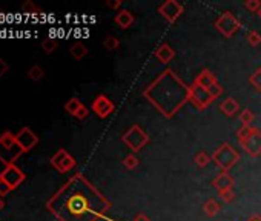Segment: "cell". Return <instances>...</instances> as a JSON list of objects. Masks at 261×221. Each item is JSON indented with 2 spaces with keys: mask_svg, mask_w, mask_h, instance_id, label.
<instances>
[{
  "mask_svg": "<svg viewBox=\"0 0 261 221\" xmlns=\"http://www.w3.org/2000/svg\"><path fill=\"white\" fill-rule=\"evenodd\" d=\"M82 177L77 175L66 183L46 204L51 213L60 221H91L88 215L92 212L89 198L83 192Z\"/></svg>",
  "mask_w": 261,
  "mask_h": 221,
  "instance_id": "1",
  "label": "cell"
},
{
  "mask_svg": "<svg viewBox=\"0 0 261 221\" xmlns=\"http://www.w3.org/2000/svg\"><path fill=\"white\" fill-rule=\"evenodd\" d=\"M22 154H23V151L17 145L14 134L7 131L0 135V161L5 164V168L16 164V161L19 160V157Z\"/></svg>",
  "mask_w": 261,
  "mask_h": 221,
  "instance_id": "2",
  "label": "cell"
},
{
  "mask_svg": "<svg viewBox=\"0 0 261 221\" xmlns=\"http://www.w3.org/2000/svg\"><path fill=\"white\" fill-rule=\"evenodd\" d=\"M212 160L215 161L218 168L223 169V172H227L230 168H233L240 161V154L229 143H223L212 155Z\"/></svg>",
  "mask_w": 261,
  "mask_h": 221,
  "instance_id": "3",
  "label": "cell"
},
{
  "mask_svg": "<svg viewBox=\"0 0 261 221\" xmlns=\"http://www.w3.org/2000/svg\"><path fill=\"white\" fill-rule=\"evenodd\" d=\"M121 140L129 149H133L134 152H139L149 142V137L146 135V132L140 126L136 125L121 137Z\"/></svg>",
  "mask_w": 261,
  "mask_h": 221,
  "instance_id": "4",
  "label": "cell"
},
{
  "mask_svg": "<svg viewBox=\"0 0 261 221\" xmlns=\"http://www.w3.org/2000/svg\"><path fill=\"white\" fill-rule=\"evenodd\" d=\"M25 178H27L25 172L20 168H17L16 164L7 166L2 172H0V180L5 181L11 187V190L19 187L25 181Z\"/></svg>",
  "mask_w": 261,
  "mask_h": 221,
  "instance_id": "5",
  "label": "cell"
},
{
  "mask_svg": "<svg viewBox=\"0 0 261 221\" xmlns=\"http://www.w3.org/2000/svg\"><path fill=\"white\" fill-rule=\"evenodd\" d=\"M51 166L60 172V174H65V172H69L71 169L75 168V160L72 155H69L65 149H59L53 158H51Z\"/></svg>",
  "mask_w": 261,
  "mask_h": 221,
  "instance_id": "6",
  "label": "cell"
},
{
  "mask_svg": "<svg viewBox=\"0 0 261 221\" xmlns=\"http://www.w3.org/2000/svg\"><path fill=\"white\" fill-rule=\"evenodd\" d=\"M215 28L224 36V37H232L238 30H240V23L238 20L230 14V13H224L223 16L218 17V20L215 22Z\"/></svg>",
  "mask_w": 261,
  "mask_h": 221,
  "instance_id": "7",
  "label": "cell"
},
{
  "mask_svg": "<svg viewBox=\"0 0 261 221\" xmlns=\"http://www.w3.org/2000/svg\"><path fill=\"white\" fill-rule=\"evenodd\" d=\"M16 142L23 152H28L39 145V137L30 128H23L19 131V134H16Z\"/></svg>",
  "mask_w": 261,
  "mask_h": 221,
  "instance_id": "8",
  "label": "cell"
},
{
  "mask_svg": "<svg viewBox=\"0 0 261 221\" xmlns=\"http://www.w3.org/2000/svg\"><path fill=\"white\" fill-rule=\"evenodd\" d=\"M241 146L250 157H258L261 154V132L252 128L250 135L241 143Z\"/></svg>",
  "mask_w": 261,
  "mask_h": 221,
  "instance_id": "9",
  "label": "cell"
},
{
  "mask_svg": "<svg viewBox=\"0 0 261 221\" xmlns=\"http://www.w3.org/2000/svg\"><path fill=\"white\" fill-rule=\"evenodd\" d=\"M159 13L171 23H174L181 14H183V7L175 2V0H168V2H165L163 5L159 7Z\"/></svg>",
  "mask_w": 261,
  "mask_h": 221,
  "instance_id": "10",
  "label": "cell"
},
{
  "mask_svg": "<svg viewBox=\"0 0 261 221\" xmlns=\"http://www.w3.org/2000/svg\"><path fill=\"white\" fill-rule=\"evenodd\" d=\"M189 100L198 107V109H204L211 101H212V97L209 95L207 89L201 88V86H197L194 85L191 89H189Z\"/></svg>",
  "mask_w": 261,
  "mask_h": 221,
  "instance_id": "11",
  "label": "cell"
},
{
  "mask_svg": "<svg viewBox=\"0 0 261 221\" xmlns=\"http://www.w3.org/2000/svg\"><path fill=\"white\" fill-rule=\"evenodd\" d=\"M92 110L100 119H106L114 113V103L106 95H97L92 101Z\"/></svg>",
  "mask_w": 261,
  "mask_h": 221,
  "instance_id": "12",
  "label": "cell"
},
{
  "mask_svg": "<svg viewBox=\"0 0 261 221\" xmlns=\"http://www.w3.org/2000/svg\"><path fill=\"white\" fill-rule=\"evenodd\" d=\"M212 184H214V187H215L218 192L229 190V189H233V178H232L227 172H221L218 177L214 178Z\"/></svg>",
  "mask_w": 261,
  "mask_h": 221,
  "instance_id": "13",
  "label": "cell"
},
{
  "mask_svg": "<svg viewBox=\"0 0 261 221\" xmlns=\"http://www.w3.org/2000/svg\"><path fill=\"white\" fill-rule=\"evenodd\" d=\"M220 110H221V113H223L224 116H227V117H233V116L238 114L240 104H238V101H237L235 98L227 97V98L220 104Z\"/></svg>",
  "mask_w": 261,
  "mask_h": 221,
  "instance_id": "14",
  "label": "cell"
},
{
  "mask_svg": "<svg viewBox=\"0 0 261 221\" xmlns=\"http://www.w3.org/2000/svg\"><path fill=\"white\" fill-rule=\"evenodd\" d=\"M115 23H117L120 28L127 30L130 25L134 23V16H133V13L127 11V10H121V11L115 16Z\"/></svg>",
  "mask_w": 261,
  "mask_h": 221,
  "instance_id": "15",
  "label": "cell"
},
{
  "mask_svg": "<svg viewBox=\"0 0 261 221\" xmlns=\"http://www.w3.org/2000/svg\"><path fill=\"white\" fill-rule=\"evenodd\" d=\"M155 57H157L162 63H169V62L175 57V51H174L168 43H165V45L159 46V49L155 51Z\"/></svg>",
  "mask_w": 261,
  "mask_h": 221,
  "instance_id": "16",
  "label": "cell"
},
{
  "mask_svg": "<svg viewBox=\"0 0 261 221\" xmlns=\"http://www.w3.org/2000/svg\"><path fill=\"white\" fill-rule=\"evenodd\" d=\"M217 83V78H215V75L211 72V71H203L198 77H197V80H195V85L197 86H201V88H204V89H209L212 85H215Z\"/></svg>",
  "mask_w": 261,
  "mask_h": 221,
  "instance_id": "17",
  "label": "cell"
},
{
  "mask_svg": "<svg viewBox=\"0 0 261 221\" xmlns=\"http://www.w3.org/2000/svg\"><path fill=\"white\" fill-rule=\"evenodd\" d=\"M69 52H71V56H72L75 60H82V59L88 54V48H86L82 42H77V43H74V45L71 46Z\"/></svg>",
  "mask_w": 261,
  "mask_h": 221,
  "instance_id": "18",
  "label": "cell"
},
{
  "mask_svg": "<svg viewBox=\"0 0 261 221\" xmlns=\"http://www.w3.org/2000/svg\"><path fill=\"white\" fill-rule=\"evenodd\" d=\"M83 104H82V101L79 100V98H75V97H72V98H69L66 103H65V110L68 114H71V116H74L75 117V114L79 113V109L82 107Z\"/></svg>",
  "mask_w": 261,
  "mask_h": 221,
  "instance_id": "19",
  "label": "cell"
},
{
  "mask_svg": "<svg viewBox=\"0 0 261 221\" xmlns=\"http://www.w3.org/2000/svg\"><path fill=\"white\" fill-rule=\"evenodd\" d=\"M203 210H204V213H206L207 216H215V215L220 212V204H218L214 198H211V200H207V201L204 203Z\"/></svg>",
  "mask_w": 261,
  "mask_h": 221,
  "instance_id": "20",
  "label": "cell"
},
{
  "mask_svg": "<svg viewBox=\"0 0 261 221\" xmlns=\"http://www.w3.org/2000/svg\"><path fill=\"white\" fill-rule=\"evenodd\" d=\"M27 77H28L30 80H33V81H40V80L45 77V71H43L39 65H34L33 68L28 69Z\"/></svg>",
  "mask_w": 261,
  "mask_h": 221,
  "instance_id": "21",
  "label": "cell"
},
{
  "mask_svg": "<svg viewBox=\"0 0 261 221\" xmlns=\"http://www.w3.org/2000/svg\"><path fill=\"white\" fill-rule=\"evenodd\" d=\"M238 120L243 123V126H250L253 123V120H255V114L252 113L250 109H244V110H241V113H240Z\"/></svg>",
  "mask_w": 261,
  "mask_h": 221,
  "instance_id": "22",
  "label": "cell"
},
{
  "mask_svg": "<svg viewBox=\"0 0 261 221\" xmlns=\"http://www.w3.org/2000/svg\"><path fill=\"white\" fill-rule=\"evenodd\" d=\"M139 164H140V160H139V157L134 155V154L126 155L124 160H123V166H124L126 169H129V171H134Z\"/></svg>",
  "mask_w": 261,
  "mask_h": 221,
  "instance_id": "23",
  "label": "cell"
},
{
  "mask_svg": "<svg viewBox=\"0 0 261 221\" xmlns=\"http://www.w3.org/2000/svg\"><path fill=\"white\" fill-rule=\"evenodd\" d=\"M57 40L56 39H53V37H49V39H45L43 42H42V49H43V52L45 54H53L56 49H57Z\"/></svg>",
  "mask_w": 261,
  "mask_h": 221,
  "instance_id": "24",
  "label": "cell"
},
{
  "mask_svg": "<svg viewBox=\"0 0 261 221\" xmlns=\"http://www.w3.org/2000/svg\"><path fill=\"white\" fill-rule=\"evenodd\" d=\"M103 46H105L108 51H115V49H118V46H120V40H118L117 37H114V36H108V37L105 39V42H103Z\"/></svg>",
  "mask_w": 261,
  "mask_h": 221,
  "instance_id": "25",
  "label": "cell"
},
{
  "mask_svg": "<svg viewBox=\"0 0 261 221\" xmlns=\"http://www.w3.org/2000/svg\"><path fill=\"white\" fill-rule=\"evenodd\" d=\"M246 40L250 46H258L261 43V34L256 33V31H249L246 34Z\"/></svg>",
  "mask_w": 261,
  "mask_h": 221,
  "instance_id": "26",
  "label": "cell"
},
{
  "mask_svg": "<svg viewBox=\"0 0 261 221\" xmlns=\"http://www.w3.org/2000/svg\"><path fill=\"white\" fill-rule=\"evenodd\" d=\"M22 11L23 13H28V14H42L43 11L37 7V5H34L31 0H28V2H25L23 5H22Z\"/></svg>",
  "mask_w": 261,
  "mask_h": 221,
  "instance_id": "27",
  "label": "cell"
},
{
  "mask_svg": "<svg viewBox=\"0 0 261 221\" xmlns=\"http://www.w3.org/2000/svg\"><path fill=\"white\" fill-rule=\"evenodd\" d=\"M209 163H211V157H209L206 152H198V154L195 155V164H197L198 168H206Z\"/></svg>",
  "mask_w": 261,
  "mask_h": 221,
  "instance_id": "28",
  "label": "cell"
},
{
  "mask_svg": "<svg viewBox=\"0 0 261 221\" xmlns=\"http://www.w3.org/2000/svg\"><path fill=\"white\" fill-rule=\"evenodd\" d=\"M249 81H250V85H252L256 91H261V68L256 69V71L250 75Z\"/></svg>",
  "mask_w": 261,
  "mask_h": 221,
  "instance_id": "29",
  "label": "cell"
},
{
  "mask_svg": "<svg viewBox=\"0 0 261 221\" xmlns=\"http://www.w3.org/2000/svg\"><path fill=\"white\" fill-rule=\"evenodd\" d=\"M244 7H246L249 11L258 14V11H259V8H261V2H259V0H247V2H244Z\"/></svg>",
  "mask_w": 261,
  "mask_h": 221,
  "instance_id": "30",
  "label": "cell"
},
{
  "mask_svg": "<svg viewBox=\"0 0 261 221\" xmlns=\"http://www.w3.org/2000/svg\"><path fill=\"white\" fill-rule=\"evenodd\" d=\"M207 92H209V95H211L212 100H214V98H217V97H220V95L223 94V86H220L218 83H215V85H212V86L207 89Z\"/></svg>",
  "mask_w": 261,
  "mask_h": 221,
  "instance_id": "31",
  "label": "cell"
},
{
  "mask_svg": "<svg viewBox=\"0 0 261 221\" xmlns=\"http://www.w3.org/2000/svg\"><path fill=\"white\" fill-rule=\"evenodd\" d=\"M220 197L224 203H230L233 198H235V194H233V189H229V190H223L220 192Z\"/></svg>",
  "mask_w": 261,
  "mask_h": 221,
  "instance_id": "32",
  "label": "cell"
},
{
  "mask_svg": "<svg viewBox=\"0 0 261 221\" xmlns=\"http://www.w3.org/2000/svg\"><path fill=\"white\" fill-rule=\"evenodd\" d=\"M88 116H89V110H88V107H86V106L83 104V106H82V107L79 109V113L75 114V119H79V120H85V119H86Z\"/></svg>",
  "mask_w": 261,
  "mask_h": 221,
  "instance_id": "33",
  "label": "cell"
},
{
  "mask_svg": "<svg viewBox=\"0 0 261 221\" xmlns=\"http://www.w3.org/2000/svg\"><path fill=\"white\" fill-rule=\"evenodd\" d=\"M10 192H11V187H10L5 181L0 180V197H5V195H8Z\"/></svg>",
  "mask_w": 261,
  "mask_h": 221,
  "instance_id": "34",
  "label": "cell"
},
{
  "mask_svg": "<svg viewBox=\"0 0 261 221\" xmlns=\"http://www.w3.org/2000/svg\"><path fill=\"white\" fill-rule=\"evenodd\" d=\"M8 71H10V65L2 57H0V77H4Z\"/></svg>",
  "mask_w": 261,
  "mask_h": 221,
  "instance_id": "35",
  "label": "cell"
},
{
  "mask_svg": "<svg viewBox=\"0 0 261 221\" xmlns=\"http://www.w3.org/2000/svg\"><path fill=\"white\" fill-rule=\"evenodd\" d=\"M134 221H149V218H148L146 215H143V213H139V215L134 218Z\"/></svg>",
  "mask_w": 261,
  "mask_h": 221,
  "instance_id": "36",
  "label": "cell"
},
{
  "mask_svg": "<svg viewBox=\"0 0 261 221\" xmlns=\"http://www.w3.org/2000/svg\"><path fill=\"white\" fill-rule=\"evenodd\" d=\"M120 5H121V2H108V7H109V8H112V10L118 8Z\"/></svg>",
  "mask_w": 261,
  "mask_h": 221,
  "instance_id": "37",
  "label": "cell"
},
{
  "mask_svg": "<svg viewBox=\"0 0 261 221\" xmlns=\"http://www.w3.org/2000/svg\"><path fill=\"white\" fill-rule=\"evenodd\" d=\"M4 204H5V203H4V200H2V198H0V210H2V209H4Z\"/></svg>",
  "mask_w": 261,
  "mask_h": 221,
  "instance_id": "38",
  "label": "cell"
},
{
  "mask_svg": "<svg viewBox=\"0 0 261 221\" xmlns=\"http://www.w3.org/2000/svg\"><path fill=\"white\" fill-rule=\"evenodd\" d=\"M258 16H259V19H261V8H259V11H258Z\"/></svg>",
  "mask_w": 261,
  "mask_h": 221,
  "instance_id": "39",
  "label": "cell"
}]
</instances>
